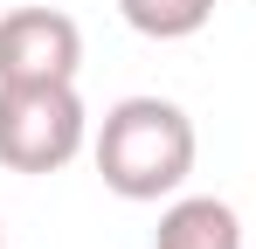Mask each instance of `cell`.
<instances>
[{
    "label": "cell",
    "instance_id": "cell-1",
    "mask_svg": "<svg viewBox=\"0 0 256 249\" xmlns=\"http://www.w3.org/2000/svg\"><path fill=\"white\" fill-rule=\"evenodd\" d=\"M194 118L173 97H118L97 124V173L118 201H166L194 173Z\"/></svg>",
    "mask_w": 256,
    "mask_h": 249
},
{
    "label": "cell",
    "instance_id": "cell-2",
    "mask_svg": "<svg viewBox=\"0 0 256 249\" xmlns=\"http://www.w3.org/2000/svg\"><path fill=\"white\" fill-rule=\"evenodd\" d=\"M90 111L76 83H0V166L56 173L84 152Z\"/></svg>",
    "mask_w": 256,
    "mask_h": 249
},
{
    "label": "cell",
    "instance_id": "cell-3",
    "mask_svg": "<svg viewBox=\"0 0 256 249\" xmlns=\"http://www.w3.org/2000/svg\"><path fill=\"white\" fill-rule=\"evenodd\" d=\"M84 28L62 7H14L0 14V83H76Z\"/></svg>",
    "mask_w": 256,
    "mask_h": 249
},
{
    "label": "cell",
    "instance_id": "cell-4",
    "mask_svg": "<svg viewBox=\"0 0 256 249\" xmlns=\"http://www.w3.org/2000/svg\"><path fill=\"white\" fill-rule=\"evenodd\" d=\"M152 249H242V222L214 194H173L152 228Z\"/></svg>",
    "mask_w": 256,
    "mask_h": 249
},
{
    "label": "cell",
    "instance_id": "cell-5",
    "mask_svg": "<svg viewBox=\"0 0 256 249\" xmlns=\"http://www.w3.org/2000/svg\"><path fill=\"white\" fill-rule=\"evenodd\" d=\"M118 14L146 42H187L214 21V0H118Z\"/></svg>",
    "mask_w": 256,
    "mask_h": 249
},
{
    "label": "cell",
    "instance_id": "cell-6",
    "mask_svg": "<svg viewBox=\"0 0 256 249\" xmlns=\"http://www.w3.org/2000/svg\"><path fill=\"white\" fill-rule=\"evenodd\" d=\"M0 249H7V236H0Z\"/></svg>",
    "mask_w": 256,
    "mask_h": 249
}]
</instances>
